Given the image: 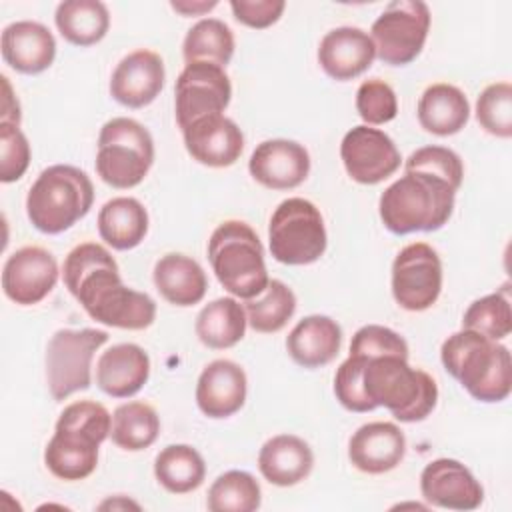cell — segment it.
Returning a JSON list of instances; mask_svg holds the SVG:
<instances>
[{"label": "cell", "instance_id": "11", "mask_svg": "<svg viewBox=\"0 0 512 512\" xmlns=\"http://www.w3.org/2000/svg\"><path fill=\"white\" fill-rule=\"evenodd\" d=\"M442 292V260L426 242L404 246L392 262V296L408 312L428 310Z\"/></svg>", "mask_w": 512, "mask_h": 512}, {"label": "cell", "instance_id": "9", "mask_svg": "<svg viewBox=\"0 0 512 512\" xmlns=\"http://www.w3.org/2000/svg\"><path fill=\"white\" fill-rule=\"evenodd\" d=\"M108 342V332L98 328H60L46 346V384L56 402L92 384V358Z\"/></svg>", "mask_w": 512, "mask_h": 512}, {"label": "cell", "instance_id": "16", "mask_svg": "<svg viewBox=\"0 0 512 512\" xmlns=\"http://www.w3.org/2000/svg\"><path fill=\"white\" fill-rule=\"evenodd\" d=\"M250 176L270 190L298 188L310 174V154L294 140L272 138L260 142L250 160Z\"/></svg>", "mask_w": 512, "mask_h": 512}, {"label": "cell", "instance_id": "21", "mask_svg": "<svg viewBox=\"0 0 512 512\" xmlns=\"http://www.w3.org/2000/svg\"><path fill=\"white\" fill-rule=\"evenodd\" d=\"M406 454V436L394 422L362 424L348 442V458L366 474L394 470Z\"/></svg>", "mask_w": 512, "mask_h": 512}, {"label": "cell", "instance_id": "43", "mask_svg": "<svg viewBox=\"0 0 512 512\" xmlns=\"http://www.w3.org/2000/svg\"><path fill=\"white\" fill-rule=\"evenodd\" d=\"M286 8L284 0H232L230 10L234 18L256 30H264L276 24Z\"/></svg>", "mask_w": 512, "mask_h": 512}, {"label": "cell", "instance_id": "23", "mask_svg": "<svg viewBox=\"0 0 512 512\" xmlns=\"http://www.w3.org/2000/svg\"><path fill=\"white\" fill-rule=\"evenodd\" d=\"M0 50L4 62L20 74H40L56 58L52 32L34 20H18L2 30Z\"/></svg>", "mask_w": 512, "mask_h": 512}, {"label": "cell", "instance_id": "32", "mask_svg": "<svg viewBox=\"0 0 512 512\" xmlns=\"http://www.w3.org/2000/svg\"><path fill=\"white\" fill-rule=\"evenodd\" d=\"M154 476L170 494H188L202 486L206 464L202 454L190 444H170L156 454Z\"/></svg>", "mask_w": 512, "mask_h": 512}, {"label": "cell", "instance_id": "27", "mask_svg": "<svg viewBox=\"0 0 512 512\" xmlns=\"http://www.w3.org/2000/svg\"><path fill=\"white\" fill-rule=\"evenodd\" d=\"M152 278L160 296L180 308L202 302L208 290L204 268L194 258L180 252L164 254L154 264Z\"/></svg>", "mask_w": 512, "mask_h": 512}, {"label": "cell", "instance_id": "45", "mask_svg": "<svg viewBox=\"0 0 512 512\" xmlns=\"http://www.w3.org/2000/svg\"><path fill=\"white\" fill-rule=\"evenodd\" d=\"M172 10L180 12L182 16H202L218 6L216 0H172Z\"/></svg>", "mask_w": 512, "mask_h": 512}, {"label": "cell", "instance_id": "26", "mask_svg": "<svg viewBox=\"0 0 512 512\" xmlns=\"http://www.w3.org/2000/svg\"><path fill=\"white\" fill-rule=\"evenodd\" d=\"M314 452L296 434H276L258 452V470L274 486H294L310 476Z\"/></svg>", "mask_w": 512, "mask_h": 512}, {"label": "cell", "instance_id": "12", "mask_svg": "<svg viewBox=\"0 0 512 512\" xmlns=\"http://www.w3.org/2000/svg\"><path fill=\"white\" fill-rule=\"evenodd\" d=\"M232 98V84L224 68L208 62L186 64L174 86V108L180 130L194 120L222 114Z\"/></svg>", "mask_w": 512, "mask_h": 512}, {"label": "cell", "instance_id": "42", "mask_svg": "<svg viewBox=\"0 0 512 512\" xmlns=\"http://www.w3.org/2000/svg\"><path fill=\"white\" fill-rule=\"evenodd\" d=\"M350 354L364 356H384L396 354L408 358V342L388 326L366 324L356 330L350 342Z\"/></svg>", "mask_w": 512, "mask_h": 512}, {"label": "cell", "instance_id": "15", "mask_svg": "<svg viewBox=\"0 0 512 512\" xmlns=\"http://www.w3.org/2000/svg\"><path fill=\"white\" fill-rule=\"evenodd\" d=\"M422 498L444 510H476L484 500V488L476 476L454 458H436L420 474Z\"/></svg>", "mask_w": 512, "mask_h": 512}, {"label": "cell", "instance_id": "46", "mask_svg": "<svg viewBox=\"0 0 512 512\" xmlns=\"http://www.w3.org/2000/svg\"><path fill=\"white\" fill-rule=\"evenodd\" d=\"M98 508H102V510H104V508H112V510H114V508H136V510H138L140 506H138L136 502H132V500H126V498H122V496H116L114 500L102 502Z\"/></svg>", "mask_w": 512, "mask_h": 512}, {"label": "cell", "instance_id": "25", "mask_svg": "<svg viewBox=\"0 0 512 512\" xmlns=\"http://www.w3.org/2000/svg\"><path fill=\"white\" fill-rule=\"evenodd\" d=\"M342 346V328L324 314L302 318L286 338L288 356L302 368H322L330 364Z\"/></svg>", "mask_w": 512, "mask_h": 512}, {"label": "cell", "instance_id": "5", "mask_svg": "<svg viewBox=\"0 0 512 512\" xmlns=\"http://www.w3.org/2000/svg\"><path fill=\"white\" fill-rule=\"evenodd\" d=\"M94 202L90 176L70 164L44 168L26 196V214L42 234H60L84 218Z\"/></svg>", "mask_w": 512, "mask_h": 512}, {"label": "cell", "instance_id": "29", "mask_svg": "<svg viewBox=\"0 0 512 512\" xmlns=\"http://www.w3.org/2000/svg\"><path fill=\"white\" fill-rule=\"evenodd\" d=\"M98 234L114 250H132L148 234V212L130 196L108 200L98 212Z\"/></svg>", "mask_w": 512, "mask_h": 512}, {"label": "cell", "instance_id": "1", "mask_svg": "<svg viewBox=\"0 0 512 512\" xmlns=\"http://www.w3.org/2000/svg\"><path fill=\"white\" fill-rule=\"evenodd\" d=\"M62 276L68 292L98 324L144 330L156 318V302L122 282L114 256L96 242L74 246L64 258Z\"/></svg>", "mask_w": 512, "mask_h": 512}, {"label": "cell", "instance_id": "4", "mask_svg": "<svg viewBox=\"0 0 512 512\" xmlns=\"http://www.w3.org/2000/svg\"><path fill=\"white\" fill-rule=\"evenodd\" d=\"M456 188L442 178L424 172H404L380 196L378 212L386 230L404 236L410 232H434L452 212Z\"/></svg>", "mask_w": 512, "mask_h": 512}, {"label": "cell", "instance_id": "39", "mask_svg": "<svg viewBox=\"0 0 512 512\" xmlns=\"http://www.w3.org/2000/svg\"><path fill=\"white\" fill-rule=\"evenodd\" d=\"M404 172H424L446 180L458 190L464 178V164L454 150L432 144L414 150L404 162Z\"/></svg>", "mask_w": 512, "mask_h": 512}, {"label": "cell", "instance_id": "31", "mask_svg": "<svg viewBox=\"0 0 512 512\" xmlns=\"http://www.w3.org/2000/svg\"><path fill=\"white\" fill-rule=\"evenodd\" d=\"M54 22L66 42L84 48L106 36L110 12L100 0H66L56 6Z\"/></svg>", "mask_w": 512, "mask_h": 512}, {"label": "cell", "instance_id": "14", "mask_svg": "<svg viewBox=\"0 0 512 512\" xmlns=\"http://www.w3.org/2000/svg\"><path fill=\"white\" fill-rule=\"evenodd\" d=\"M58 262L42 246H24L12 252L2 268V290L20 306L42 302L58 282Z\"/></svg>", "mask_w": 512, "mask_h": 512}, {"label": "cell", "instance_id": "28", "mask_svg": "<svg viewBox=\"0 0 512 512\" xmlns=\"http://www.w3.org/2000/svg\"><path fill=\"white\" fill-rule=\"evenodd\" d=\"M416 114L426 132L434 136H452L466 126L470 118V104L458 86L436 82L422 92Z\"/></svg>", "mask_w": 512, "mask_h": 512}, {"label": "cell", "instance_id": "37", "mask_svg": "<svg viewBox=\"0 0 512 512\" xmlns=\"http://www.w3.org/2000/svg\"><path fill=\"white\" fill-rule=\"evenodd\" d=\"M462 328L474 330L496 342L506 338L512 332V308L508 286L474 300L462 316Z\"/></svg>", "mask_w": 512, "mask_h": 512}, {"label": "cell", "instance_id": "7", "mask_svg": "<svg viewBox=\"0 0 512 512\" xmlns=\"http://www.w3.org/2000/svg\"><path fill=\"white\" fill-rule=\"evenodd\" d=\"M154 164V140L144 124L118 116L100 128L96 172L112 188L138 186Z\"/></svg>", "mask_w": 512, "mask_h": 512}, {"label": "cell", "instance_id": "35", "mask_svg": "<svg viewBox=\"0 0 512 512\" xmlns=\"http://www.w3.org/2000/svg\"><path fill=\"white\" fill-rule=\"evenodd\" d=\"M248 326L260 334L280 332L296 312V294L282 280H270L264 292L244 304Z\"/></svg>", "mask_w": 512, "mask_h": 512}, {"label": "cell", "instance_id": "36", "mask_svg": "<svg viewBox=\"0 0 512 512\" xmlns=\"http://www.w3.org/2000/svg\"><path fill=\"white\" fill-rule=\"evenodd\" d=\"M262 504L258 480L244 470L220 474L208 488L206 506L210 512H254Z\"/></svg>", "mask_w": 512, "mask_h": 512}, {"label": "cell", "instance_id": "6", "mask_svg": "<svg viewBox=\"0 0 512 512\" xmlns=\"http://www.w3.org/2000/svg\"><path fill=\"white\" fill-rule=\"evenodd\" d=\"M208 260L222 288L240 300H252L268 286L264 248L254 228L242 220H226L208 240Z\"/></svg>", "mask_w": 512, "mask_h": 512}, {"label": "cell", "instance_id": "33", "mask_svg": "<svg viewBox=\"0 0 512 512\" xmlns=\"http://www.w3.org/2000/svg\"><path fill=\"white\" fill-rule=\"evenodd\" d=\"M160 434L158 412L146 402L120 404L112 414L110 440L128 452L150 448Z\"/></svg>", "mask_w": 512, "mask_h": 512}, {"label": "cell", "instance_id": "8", "mask_svg": "<svg viewBox=\"0 0 512 512\" xmlns=\"http://www.w3.org/2000/svg\"><path fill=\"white\" fill-rule=\"evenodd\" d=\"M270 254L286 266H306L316 262L328 246L324 218L316 204L306 198L282 200L268 224Z\"/></svg>", "mask_w": 512, "mask_h": 512}, {"label": "cell", "instance_id": "17", "mask_svg": "<svg viewBox=\"0 0 512 512\" xmlns=\"http://www.w3.org/2000/svg\"><path fill=\"white\" fill-rule=\"evenodd\" d=\"M166 80L160 54L138 48L126 54L110 76V96L126 108H144L156 100Z\"/></svg>", "mask_w": 512, "mask_h": 512}, {"label": "cell", "instance_id": "30", "mask_svg": "<svg viewBox=\"0 0 512 512\" xmlns=\"http://www.w3.org/2000/svg\"><path fill=\"white\" fill-rule=\"evenodd\" d=\"M248 318L244 306L234 296H222L208 302L196 316V336L212 350L236 346L246 334Z\"/></svg>", "mask_w": 512, "mask_h": 512}, {"label": "cell", "instance_id": "38", "mask_svg": "<svg viewBox=\"0 0 512 512\" xmlns=\"http://www.w3.org/2000/svg\"><path fill=\"white\" fill-rule=\"evenodd\" d=\"M476 120L492 136H512V86L510 82L488 84L476 100Z\"/></svg>", "mask_w": 512, "mask_h": 512}, {"label": "cell", "instance_id": "41", "mask_svg": "<svg viewBox=\"0 0 512 512\" xmlns=\"http://www.w3.org/2000/svg\"><path fill=\"white\" fill-rule=\"evenodd\" d=\"M30 166V144L20 126L0 122V180L16 182Z\"/></svg>", "mask_w": 512, "mask_h": 512}, {"label": "cell", "instance_id": "10", "mask_svg": "<svg viewBox=\"0 0 512 512\" xmlns=\"http://www.w3.org/2000/svg\"><path fill=\"white\" fill-rule=\"evenodd\" d=\"M430 30V8L422 0H394L374 20L370 38L376 58L390 66H406L422 52Z\"/></svg>", "mask_w": 512, "mask_h": 512}, {"label": "cell", "instance_id": "18", "mask_svg": "<svg viewBox=\"0 0 512 512\" xmlns=\"http://www.w3.org/2000/svg\"><path fill=\"white\" fill-rule=\"evenodd\" d=\"M188 154L210 168L232 166L244 150L240 126L224 114H210L194 120L182 130Z\"/></svg>", "mask_w": 512, "mask_h": 512}, {"label": "cell", "instance_id": "34", "mask_svg": "<svg viewBox=\"0 0 512 512\" xmlns=\"http://www.w3.org/2000/svg\"><path fill=\"white\" fill-rule=\"evenodd\" d=\"M234 46V34L226 22L218 18H202L186 32L182 54L186 64L208 62L224 68L234 56Z\"/></svg>", "mask_w": 512, "mask_h": 512}, {"label": "cell", "instance_id": "13", "mask_svg": "<svg viewBox=\"0 0 512 512\" xmlns=\"http://www.w3.org/2000/svg\"><path fill=\"white\" fill-rule=\"evenodd\" d=\"M340 158L348 176L366 186L384 182L402 164V156L394 140L384 130L366 124L354 126L344 134Z\"/></svg>", "mask_w": 512, "mask_h": 512}, {"label": "cell", "instance_id": "19", "mask_svg": "<svg viewBox=\"0 0 512 512\" xmlns=\"http://www.w3.org/2000/svg\"><path fill=\"white\" fill-rule=\"evenodd\" d=\"M248 394V378L240 364L218 358L204 366L196 382V404L208 418H228L236 414Z\"/></svg>", "mask_w": 512, "mask_h": 512}, {"label": "cell", "instance_id": "3", "mask_svg": "<svg viewBox=\"0 0 512 512\" xmlns=\"http://www.w3.org/2000/svg\"><path fill=\"white\" fill-rule=\"evenodd\" d=\"M444 370L478 402H502L512 390L510 350L474 330H458L442 342Z\"/></svg>", "mask_w": 512, "mask_h": 512}, {"label": "cell", "instance_id": "2", "mask_svg": "<svg viewBox=\"0 0 512 512\" xmlns=\"http://www.w3.org/2000/svg\"><path fill=\"white\" fill-rule=\"evenodd\" d=\"M360 356V392L370 408L390 410L400 422H420L430 416L438 402L434 378L408 364V358L396 354Z\"/></svg>", "mask_w": 512, "mask_h": 512}, {"label": "cell", "instance_id": "20", "mask_svg": "<svg viewBox=\"0 0 512 512\" xmlns=\"http://www.w3.org/2000/svg\"><path fill=\"white\" fill-rule=\"evenodd\" d=\"M376 58V48L368 32L356 26H338L324 34L318 46V62L326 76L338 82L364 74Z\"/></svg>", "mask_w": 512, "mask_h": 512}, {"label": "cell", "instance_id": "44", "mask_svg": "<svg viewBox=\"0 0 512 512\" xmlns=\"http://www.w3.org/2000/svg\"><path fill=\"white\" fill-rule=\"evenodd\" d=\"M2 80V90H4V96H2V114H0V122L4 124H14V126H20V120H22V112H20V102L18 98L14 96L12 92V86L8 82L6 76L0 78Z\"/></svg>", "mask_w": 512, "mask_h": 512}, {"label": "cell", "instance_id": "40", "mask_svg": "<svg viewBox=\"0 0 512 512\" xmlns=\"http://www.w3.org/2000/svg\"><path fill=\"white\" fill-rule=\"evenodd\" d=\"M356 110L366 126H380L394 120L398 114L394 88L380 78L364 80L356 90Z\"/></svg>", "mask_w": 512, "mask_h": 512}, {"label": "cell", "instance_id": "24", "mask_svg": "<svg viewBox=\"0 0 512 512\" xmlns=\"http://www.w3.org/2000/svg\"><path fill=\"white\" fill-rule=\"evenodd\" d=\"M100 444L92 434L54 426V434L44 448V464L60 480H84L98 466Z\"/></svg>", "mask_w": 512, "mask_h": 512}, {"label": "cell", "instance_id": "22", "mask_svg": "<svg viewBox=\"0 0 512 512\" xmlns=\"http://www.w3.org/2000/svg\"><path fill=\"white\" fill-rule=\"evenodd\" d=\"M148 378L150 356L138 344H114L96 360V384L112 398H130L138 394Z\"/></svg>", "mask_w": 512, "mask_h": 512}]
</instances>
